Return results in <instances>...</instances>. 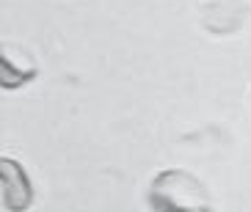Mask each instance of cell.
I'll return each mask as SVG.
<instances>
[{"label":"cell","mask_w":251,"mask_h":212,"mask_svg":"<svg viewBox=\"0 0 251 212\" xmlns=\"http://www.w3.org/2000/svg\"><path fill=\"white\" fill-rule=\"evenodd\" d=\"M147 204L152 212H215L204 182L182 168L155 174L147 190Z\"/></svg>","instance_id":"cell-1"},{"label":"cell","mask_w":251,"mask_h":212,"mask_svg":"<svg viewBox=\"0 0 251 212\" xmlns=\"http://www.w3.org/2000/svg\"><path fill=\"white\" fill-rule=\"evenodd\" d=\"M0 185H3V207L6 212H28L36 201V190L23 163L3 157L0 160Z\"/></svg>","instance_id":"cell-2"},{"label":"cell","mask_w":251,"mask_h":212,"mask_svg":"<svg viewBox=\"0 0 251 212\" xmlns=\"http://www.w3.org/2000/svg\"><path fill=\"white\" fill-rule=\"evenodd\" d=\"M199 20L204 30L215 33V36H229L240 30L246 20V6L243 0H207L199 8Z\"/></svg>","instance_id":"cell-3"},{"label":"cell","mask_w":251,"mask_h":212,"mask_svg":"<svg viewBox=\"0 0 251 212\" xmlns=\"http://www.w3.org/2000/svg\"><path fill=\"white\" fill-rule=\"evenodd\" d=\"M36 77V69H25V72H20L17 69L14 72V66H11V61H8L6 50H3V55H0V83H3V88H23L25 83H30Z\"/></svg>","instance_id":"cell-4"}]
</instances>
